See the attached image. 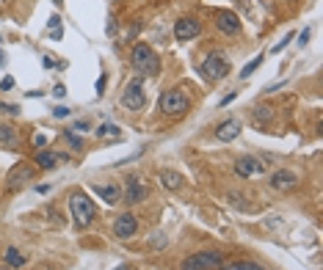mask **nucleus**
Wrapping results in <instances>:
<instances>
[{"label":"nucleus","mask_w":323,"mask_h":270,"mask_svg":"<svg viewBox=\"0 0 323 270\" xmlns=\"http://www.w3.org/2000/svg\"><path fill=\"white\" fill-rule=\"evenodd\" d=\"M130 64L138 74H149V78H155V74L160 72V58H157V53L149 45H144V42H138V45L133 47Z\"/></svg>","instance_id":"nucleus-1"},{"label":"nucleus","mask_w":323,"mask_h":270,"mask_svg":"<svg viewBox=\"0 0 323 270\" xmlns=\"http://www.w3.org/2000/svg\"><path fill=\"white\" fill-rule=\"evenodd\" d=\"M69 212H72L75 223L83 229V226H91L94 218H97V207H94V202L86 196L83 190H75L69 193Z\"/></svg>","instance_id":"nucleus-2"},{"label":"nucleus","mask_w":323,"mask_h":270,"mask_svg":"<svg viewBox=\"0 0 323 270\" xmlns=\"http://www.w3.org/2000/svg\"><path fill=\"white\" fill-rule=\"evenodd\" d=\"M230 61H227V55L224 53H207V58L202 61V66H199V72H202V78L205 80H210V83H215V80H224L227 74H230Z\"/></svg>","instance_id":"nucleus-3"},{"label":"nucleus","mask_w":323,"mask_h":270,"mask_svg":"<svg viewBox=\"0 0 323 270\" xmlns=\"http://www.w3.org/2000/svg\"><path fill=\"white\" fill-rule=\"evenodd\" d=\"M157 105H160V113H166V116H185L188 108H191L188 97L180 89H166L157 99Z\"/></svg>","instance_id":"nucleus-4"},{"label":"nucleus","mask_w":323,"mask_h":270,"mask_svg":"<svg viewBox=\"0 0 323 270\" xmlns=\"http://www.w3.org/2000/svg\"><path fill=\"white\" fill-rule=\"evenodd\" d=\"M221 262H224V256L218 251H199V254L185 256L180 270H215V267H221Z\"/></svg>","instance_id":"nucleus-5"},{"label":"nucleus","mask_w":323,"mask_h":270,"mask_svg":"<svg viewBox=\"0 0 323 270\" xmlns=\"http://www.w3.org/2000/svg\"><path fill=\"white\" fill-rule=\"evenodd\" d=\"M119 102H122L127 110H141L144 105H147V94L141 89V80H130V83L124 86V94H122Z\"/></svg>","instance_id":"nucleus-6"},{"label":"nucleus","mask_w":323,"mask_h":270,"mask_svg":"<svg viewBox=\"0 0 323 270\" xmlns=\"http://www.w3.org/2000/svg\"><path fill=\"white\" fill-rule=\"evenodd\" d=\"M136 232H138V218L130 215V212H124L113 221V235L119 240H130V237H136Z\"/></svg>","instance_id":"nucleus-7"},{"label":"nucleus","mask_w":323,"mask_h":270,"mask_svg":"<svg viewBox=\"0 0 323 270\" xmlns=\"http://www.w3.org/2000/svg\"><path fill=\"white\" fill-rule=\"evenodd\" d=\"M199 33H202V25H199V20H193V17H182V20H177V25H174V39H180V42H191Z\"/></svg>","instance_id":"nucleus-8"},{"label":"nucleus","mask_w":323,"mask_h":270,"mask_svg":"<svg viewBox=\"0 0 323 270\" xmlns=\"http://www.w3.org/2000/svg\"><path fill=\"white\" fill-rule=\"evenodd\" d=\"M235 171H238V177H243V179L263 177V174H265V163L260 158H240L235 163Z\"/></svg>","instance_id":"nucleus-9"},{"label":"nucleus","mask_w":323,"mask_h":270,"mask_svg":"<svg viewBox=\"0 0 323 270\" xmlns=\"http://www.w3.org/2000/svg\"><path fill=\"white\" fill-rule=\"evenodd\" d=\"M271 187L279 193H287L293 190V187H299V177H296L293 171H287V168H279V171L271 174Z\"/></svg>","instance_id":"nucleus-10"},{"label":"nucleus","mask_w":323,"mask_h":270,"mask_svg":"<svg viewBox=\"0 0 323 270\" xmlns=\"http://www.w3.org/2000/svg\"><path fill=\"white\" fill-rule=\"evenodd\" d=\"M215 28L224 36H238V30H240L238 14H232V11H215Z\"/></svg>","instance_id":"nucleus-11"},{"label":"nucleus","mask_w":323,"mask_h":270,"mask_svg":"<svg viewBox=\"0 0 323 270\" xmlns=\"http://www.w3.org/2000/svg\"><path fill=\"white\" fill-rule=\"evenodd\" d=\"M147 196H149V190H147V185L141 182V177H130L127 187H124V202L127 204H141Z\"/></svg>","instance_id":"nucleus-12"},{"label":"nucleus","mask_w":323,"mask_h":270,"mask_svg":"<svg viewBox=\"0 0 323 270\" xmlns=\"http://www.w3.org/2000/svg\"><path fill=\"white\" fill-rule=\"evenodd\" d=\"M36 166L42 168V171H53L58 163H64L67 160V155L64 152H53V149H36Z\"/></svg>","instance_id":"nucleus-13"},{"label":"nucleus","mask_w":323,"mask_h":270,"mask_svg":"<svg viewBox=\"0 0 323 270\" xmlns=\"http://www.w3.org/2000/svg\"><path fill=\"white\" fill-rule=\"evenodd\" d=\"M240 122L238 119H227V122H221L218 127H215V138H218L221 143H230V141H235V138L240 135Z\"/></svg>","instance_id":"nucleus-14"},{"label":"nucleus","mask_w":323,"mask_h":270,"mask_svg":"<svg viewBox=\"0 0 323 270\" xmlns=\"http://www.w3.org/2000/svg\"><path fill=\"white\" fill-rule=\"evenodd\" d=\"M30 179H36V171L30 166H17L14 171L9 174V187L14 190V187H22V185H28Z\"/></svg>","instance_id":"nucleus-15"},{"label":"nucleus","mask_w":323,"mask_h":270,"mask_svg":"<svg viewBox=\"0 0 323 270\" xmlns=\"http://www.w3.org/2000/svg\"><path fill=\"white\" fill-rule=\"evenodd\" d=\"M94 190H97V196L103 199L105 204H111V207L122 202V190H119V185H97Z\"/></svg>","instance_id":"nucleus-16"},{"label":"nucleus","mask_w":323,"mask_h":270,"mask_svg":"<svg viewBox=\"0 0 323 270\" xmlns=\"http://www.w3.org/2000/svg\"><path fill=\"white\" fill-rule=\"evenodd\" d=\"M20 135H17V127L14 124H0V143L3 146H17Z\"/></svg>","instance_id":"nucleus-17"},{"label":"nucleus","mask_w":323,"mask_h":270,"mask_svg":"<svg viewBox=\"0 0 323 270\" xmlns=\"http://www.w3.org/2000/svg\"><path fill=\"white\" fill-rule=\"evenodd\" d=\"M160 185L166 190H180L182 187V177L177 171H160Z\"/></svg>","instance_id":"nucleus-18"},{"label":"nucleus","mask_w":323,"mask_h":270,"mask_svg":"<svg viewBox=\"0 0 323 270\" xmlns=\"http://www.w3.org/2000/svg\"><path fill=\"white\" fill-rule=\"evenodd\" d=\"M6 265H9V267H22L25 265V256L17 248H6Z\"/></svg>","instance_id":"nucleus-19"},{"label":"nucleus","mask_w":323,"mask_h":270,"mask_svg":"<svg viewBox=\"0 0 323 270\" xmlns=\"http://www.w3.org/2000/svg\"><path fill=\"white\" fill-rule=\"evenodd\" d=\"M218 270H268V267L257 265V262H230V265H224Z\"/></svg>","instance_id":"nucleus-20"},{"label":"nucleus","mask_w":323,"mask_h":270,"mask_svg":"<svg viewBox=\"0 0 323 270\" xmlns=\"http://www.w3.org/2000/svg\"><path fill=\"white\" fill-rule=\"evenodd\" d=\"M260 64H263V55H257V58H251L249 64H246L243 69H240V78H243V80H246V78H251V74H254L257 69H260Z\"/></svg>","instance_id":"nucleus-21"},{"label":"nucleus","mask_w":323,"mask_h":270,"mask_svg":"<svg viewBox=\"0 0 323 270\" xmlns=\"http://www.w3.org/2000/svg\"><path fill=\"white\" fill-rule=\"evenodd\" d=\"M64 141L75 149V152H80V149H83V138L75 133V130H67V133H64Z\"/></svg>","instance_id":"nucleus-22"},{"label":"nucleus","mask_w":323,"mask_h":270,"mask_svg":"<svg viewBox=\"0 0 323 270\" xmlns=\"http://www.w3.org/2000/svg\"><path fill=\"white\" fill-rule=\"evenodd\" d=\"M97 135L100 138H119V135H122V130H119L116 124H103V127L97 130Z\"/></svg>","instance_id":"nucleus-23"},{"label":"nucleus","mask_w":323,"mask_h":270,"mask_svg":"<svg viewBox=\"0 0 323 270\" xmlns=\"http://www.w3.org/2000/svg\"><path fill=\"white\" fill-rule=\"evenodd\" d=\"M254 116H257V122H268V119L274 116V108H268V105H260V108L254 110Z\"/></svg>","instance_id":"nucleus-24"},{"label":"nucleus","mask_w":323,"mask_h":270,"mask_svg":"<svg viewBox=\"0 0 323 270\" xmlns=\"http://www.w3.org/2000/svg\"><path fill=\"white\" fill-rule=\"evenodd\" d=\"M0 113H6V116H20V105H11V102H0Z\"/></svg>","instance_id":"nucleus-25"},{"label":"nucleus","mask_w":323,"mask_h":270,"mask_svg":"<svg viewBox=\"0 0 323 270\" xmlns=\"http://www.w3.org/2000/svg\"><path fill=\"white\" fill-rule=\"evenodd\" d=\"M147 246H152L155 251H163V248H166V237H163V235H155V237H149Z\"/></svg>","instance_id":"nucleus-26"},{"label":"nucleus","mask_w":323,"mask_h":270,"mask_svg":"<svg viewBox=\"0 0 323 270\" xmlns=\"http://www.w3.org/2000/svg\"><path fill=\"white\" fill-rule=\"evenodd\" d=\"M47 141H50V138L44 135V133H36L34 138H30V143H34V149H44V146H47Z\"/></svg>","instance_id":"nucleus-27"},{"label":"nucleus","mask_w":323,"mask_h":270,"mask_svg":"<svg viewBox=\"0 0 323 270\" xmlns=\"http://www.w3.org/2000/svg\"><path fill=\"white\" fill-rule=\"evenodd\" d=\"M69 113H72V110H69V108H64V105H58V108H53V116H55V119H67Z\"/></svg>","instance_id":"nucleus-28"},{"label":"nucleus","mask_w":323,"mask_h":270,"mask_svg":"<svg viewBox=\"0 0 323 270\" xmlns=\"http://www.w3.org/2000/svg\"><path fill=\"white\" fill-rule=\"evenodd\" d=\"M47 215H50V221H53V226H64V215H58L55 210H50Z\"/></svg>","instance_id":"nucleus-29"},{"label":"nucleus","mask_w":323,"mask_h":270,"mask_svg":"<svg viewBox=\"0 0 323 270\" xmlns=\"http://www.w3.org/2000/svg\"><path fill=\"white\" fill-rule=\"evenodd\" d=\"M42 64L47 66V69H61V64H58L55 58H50V55H44V58H42Z\"/></svg>","instance_id":"nucleus-30"},{"label":"nucleus","mask_w":323,"mask_h":270,"mask_svg":"<svg viewBox=\"0 0 323 270\" xmlns=\"http://www.w3.org/2000/svg\"><path fill=\"white\" fill-rule=\"evenodd\" d=\"M105 83H108V78H105V74H100V78H97V97H103V94H105Z\"/></svg>","instance_id":"nucleus-31"},{"label":"nucleus","mask_w":323,"mask_h":270,"mask_svg":"<svg viewBox=\"0 0 323 270\" xmlns=\"http://www.w3.org/2000/svg\"><path fill=\"white\" fill-rule=\"evenodd\" d=\"M290 42H293V33H287V36H284V39L279 42V45H276V47H274V53H279V50H282V47H287V45H290Z\"/></svg>","instance_id":"nucleus-32"},{"label":"nucleus","mask_w":323,"mask_h":270,"mask_svg":"<svg viewBox=\"0 0 323 270\" xmlns=\"http://www.w3.org/2000/svg\"><path fill=\"white\" fill-rule=\"evenodd\" d=\"M108 36H113V33H116V20H113V17H108Z\"/></svg>","instance_id":"nucleus-33"},{"label":"nucleus","mask_w":323,"mask_h":270,"mask_svg":"<svg viewBox=\"0 0 323 270\" xmlns=\"http://www.w3.org/2000/svg\"><path fill=\"white\" fill-rule=\"evenodd\" d=\"M11 86H14V80H11V78H3V80H0V89H3V91H9Z\"/></svg>","instance_id":"nucleus-34"},{"label":"nucleus","mask_w":323,"mask_h":270,"mask_svg":"<svg viewBox=\"0 0 323 270\" xmlns=\"http://www.w3.org/2000/svg\"><path fill=\"white\" fill-rule=\"evenodd\" d=\"M88 130V122H75V133H86Z\"/></svg>","instance_id":"nucleus-35"},{"label":"nucleus","mask_w":323,"mask_h":270,"mask_svg":"<svg viewBox=\"0 0 323 270\" xmlns=\"http://www.w3.org/2000/svg\"><path fill=\"white\" fill-rule=\"evenodd\" d=\"M53 94H55V97H64V94H67V86H64V83H58V86L53 89Z\"/></svg>","instance_id":"nucleus-36"},{"label":"nucleus","mask_w":323,"mask_h":270,"mask_svg":"<svg viewBox=\"0 0 323 270\" xmlns=\"http://www.w3.org/2000/svg\"><path fill=\"white\" fill-rule=\"evenodd\" d=\"M61 36H64V30H61V28H55V30H50V39H55V42H58V39H61Z\"/></svg>","instance_id":"nucleus-37"},{"label":"nucleus","mask_w":323,"mask_h":270,"mask_svg":"<svg viewBox=\"0 0 323 270\" xmlns=\"http://www.w3.org/2000/svg\"><path fill=\"white\" fill-rule=\"evenodd\" d=\"M307 42H309V30H304V33L299 36V45L304 47V45H307Z\"/></svg>","instance_id":"nucleus-38"},{"label":"nucleus","mask_w":323,"mask_h":270,"mask_svg":"<svg viewBox=\"0 0 323 270\" xmlns=\"http://www.w3.org/2000/svg\"><path fill=\"white\" fill-rule=\"evenodd\" d=\"M235 97H238V94H235V91H232V94H227V97H224V99H221V105H230V102H232V99H235Z\"/></svg>","instance_id":"nucleus-39"},{"label":"nucleus","mask_w":323,"mask_h":270,"mask_svg":"<svg viewBox=\"0 0 323 270\" xmlns=\"http://www.w3.org/2000/svg\"><path fill=\"white\" fill-rule=\"evenodd\" d=\"M113 270H130L127 265H119V267H113Z\"/></svg>","instance_id":"nucleus-40"},{"label":"nucleus","mask_w":323,"mask_h":270,"mask_svg":"<svg viewBox=\"0 0 323 270\" xmlns=\"http://www.w3.org/2000/svg\"><path fill=\"white\" fill-rule=\"evenodd\" d=\"M0 270H9V265H6V267H0Z\"/></svg>","instance_id":"nucleus-41"}]
</instances>
